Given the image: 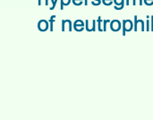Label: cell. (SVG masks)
Wrapping results in <instances>:
<instances>
[{
  "label": "cell",
  "instance_id": "7c38bea8",
  "mask_svg": "<svg viewBox=\"0 0 153 120\" xmlns=\"http://www.w3.org/2000/svg\"><path fill=\"white\" fill-rule=\"evenodd\" d=\"M110 22H111V21H110L109 19H106V20L103 21V31H107V25H108V23Z\"/></svg>",
  "mask_w": 153,
  "mask_h": 120
},
{
  "label": "cell",
  "instance_id": "5b68a950",
  "mask_svg": "<svg viewBox=\"0 0 153 120\" xmlns=\"http://www.w3.org/2000/svg\"><path fill=\"white\" fill-rule=\"evenodd\" d=\"M38 28L40 31H46L48 30L49 25L47 20H40L38 23Z\"/></svg>",
  "mask_w": 153,
  "mask_h": 120
},
{
  "label": "cell",
  "instance_id": "9a60e30c",
  "mask_svg": "<svg viewBox=\"0 0 153 120\" xmlns=\"http://www.w3.org/2000/svg\"><path fill=\"white\" fill-rule=\"evenodd\" d=\"M143 2L146 5H152L153 4V0H143Z\"/></svg>",
  "mask_w": 153,
  "mask_h": 120
},
{
  "label": "cell",
  "instance_id": "3957f363",
  "mask_svg": "<svg viewBox=\"0 0 153 120\" xmlns=\"http://www.w3.org/2000/svg\"><path fill=\"white\" fill-rule=\"evenodd\" d=\"M73 27H74V29L76 31H82L84 30V28H85V25H84L83 21H82V20H76L74 22Z\"/></svg>",
  "mask_w": 153,
  "mask_h": 120
},
{
  "label": "cell",
  "instance_id": "8992f818",
  "mask_svg": "<svg viewBox=\"0 0 153 120\" xmlns=\"http://www.w3.org/2000/svg\"><path fill=\"white\" fill-rule=\"evenodd\" d=\"M66 30L69 31H72V22L68 19L62 20V31H65Z\"/></svg>",
  "mask_w": 153,
  "mask_h": 120
},
{
  "label": "cell",
  "instance_id": "ac0fdd59",
  "mask_svg": "<svg viewBox=\"0 0 153 120\" xmlns=\"http://www.w3.org/2000/svg\"><path fill=\"white\" fill-rule=\"evenodd\" d=\"M151 22H152V31H153V15L152 16V19H151Z\"/></svg>",
  "mask_w": 153,
  "mask_h": 120
},
{
  "label": "cell",
  "instance_id": "30bf717a",
  "mask_svg": "<svg viewBox=\"0 0 153 120\" xmlns=\"http://www.w3.org/2000/svg\"><path fill=\"white\" fill-rule=\"evenodd\" d=\"M71 2H72V0H61L60 9H61V10H63V9H64V7H65V5H69Z\"/></svg>",
  "mask_w": 153,
  "mask_h": 120
},
{
  "label": "cell",
  "instance_id": "44dd1931",
  "mask_svg": "<svg viewBox=\"0 0 153 120\" xmlns=\"http://www.w3.org/2000/svg\"><path fill=\"white\" fill-rule=\"evenodd\" d=\"M72 1H82V0H72Z\"/></svg>",
  "mask_w": 153,
  "mask_h": 120
},
{
  "label": "cell",
  "instance_id": "ffe728a7",
  "mask_svg": "<svg viewBox=\"0 0 153 120\" xmlns=\"http://www.w3.org/2000/svg\"><path fill=\"white\" fill-rule=\"evenodd\" d=\"M84 4H85V5L88 4V0H84Z\"/></svg>",
  "mask_w": 153,
  "mask_h": 120
},
{
  "label": "cell",
  "instance_id": "4fadbf2b",
  "mask_svg": "<svg viewBox=\"0 0 153 120\" xmlns=\"http://www.w3.org/2000/svg\"><path fill=\"white\" fill-rule=\"evenodd\" d=\"M113 2H114V0H102V3H103L105 5H107V6L111 5V4H113Z\"/></svg>",
  "mask_w": 153,
  "mask_h": 120
},
{
  "label": "cell",
  "instance_id": "e0dca14e",
  "mask_svg": "<svg viewBox=\"0 0 153 120\" xmlns=\"http://www.w3.org/2000/svg\"><path fill=\"white\" fill-rule=\"evenodd\" d=\"M149 26H150V21L148 20V21H147V29H146L147 31H150V27H149Z\"/></svg>",
  "mask_w": 153,
  "mask_h": 120
},
{
  "label": "cell",
  "instance_id": "7a4b0ae2",
  "mask_svg": "<svg viewBox=\"0 0 153 120\" xmlns=\"http://www.w3.org/2000/svg\"><path fill=\"white\" fill-rule=\"evenodd\" d=\"M134 30L136 31L138 30H141V31H144V22L143 20H138L137 18V15H134Z\"/></svg>",
  "mask_w": 153,
  "mask_h": 120
},
{
  "label": "cell",
  "instance_id": "ba28073f",
  "mask_svg": "<svg viewBox=\"0 0 153 120\" xmlns=\"http://www.w3.org/2000/svg\"><path fill=\"white\" fill-rule=\"evenodd\" d=\"M114 3L116 10H122L125 6V0H114Z\"/></svg>",
  "mask_w": 153,
  "mask_h": 120
},
{
  "label": "cell",
  "instance_id": "2e32d148",
  "mask_svg": "<svg viewBox=\"0 0 153 120\" xmlns=\"http://www.w3.org/2000/svg\"><path fill=\"white\" fill-rule=\"evenodd\" d=\"M73 2V4H74V5H81V4H82V1H72Z\"/></svg>",
  "mask_w": 153,
  "mask_h": 120
},
{
  "label": "cell",
  "instance_id": "5bb4252c",
  "mask_svg": "<svg viewBox=\"0 0 153 120\" xmlns=\"http://www.w3.org/2000/svg\"><path fill=\"white\" fill-rule=\"evenodd\" d=\"M57 1H58V0H51L52 4H51V6L49 7V9H50V10H54V9H55V7H56V5Z\"/></svg>",
  "mask_w": 153,
  "mask_h": 120
},
{
  "label": "cell",
  "instance_id": "52a82bcc",
  "mask_svg": "<svg viewBox=\"0 0 153 120\" xmlns=\"http://www.w3.org/2000/svg\"><path fill=\"white\" fill-rule=\"evenodd\" d=\"M96 22L97 20L93 19L91 25L90 24V20H86V31H96Z\"/></svg>",
  "mask_w": 153,
  "mask_h": 120
},
{
  "label": "cell",
  "instance_id": "277c9868",
  "mask_svg": "<svg viewBox=\"0 0 153 120\" xmlns=\"http://www.w3.org/2000/svg\"><path fill=\"white\" fill-rule=\"evenodd\" d=\"M121 27H122L121 26V22L119 20L115 19V20H113V21L110 22V29H111V31H118L121 29Z\"/></svg>",
  "mask_w": 153,
  "mask_h": 120
},
{
  "label": "cell",
  "instance_id": "6da1fadb",
  "mask_svg": "<svg viewBox=\"0 0 153 120\" xmlns=\"http://www.w3.org/2000/svg\"><path fill=\"white\" fill-rule=\"evenodd\" d=\"M122 28H123V35H126V31H131L134 28V23L131 20H123L122 21Z\"/></svg>",
  "mask_w": 153,
  "mask_h": 120
},
{
  "label": "cell",
  "instance_id": "9c48e42d",
  "mask_svg": "<svg viewBox=\"0 0 153 120\" xmlns=\"http://www.w3.org/2000/svg\"><path fill=\"white\" fill-rule=\"evenodd\" d=\"M102 22H103L102 18H101L100 16H99L98 19H97V22H98V30H99L100 31H103V28H102V25H101Z\"/></svg>",
  "mask_w": 153,
  "mask_h": 120
},
{
  "label": "cell",
  "instance_id": "8fae6325",
  "mask_svg": "<svg viewBox=\"0 0 153 120\" xmlns=\"http://www.w3.org/2000/svg\"><path fill=\"white\" fill-rule=\"evenodd\" d=\"M56 15H52L51 17H50V19H49V23H50V31H53V24H54V22H55V21H56Z\"/></svg>",
  "mask_w": 153,
  "mask_h": 120
},
{
  "label": "cell",
  "instance_id": "d6986e66",
  "mask_svg": "<svg viewBox=\"0 0 153 120\" xmlns=\"http://www.w3.org/2000/svg\"><path fill=\"white\" fill-rule=\"evenodd\" d=\"M38 4H39V5H41L42 4V0H39V3Z\"/></svg>",
  "mask_w": 153,
  "mask_h": 120
}]
</instances>
